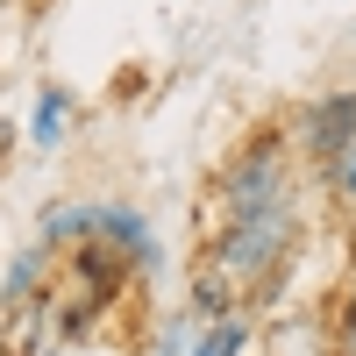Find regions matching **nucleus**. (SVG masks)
I'll use <instances>...</instances> for the list:
<instances>
[{"label":"nucleus","mask_w":356,"mask_h":356,"mask_svg":"<svg viewBox=\"0 0 356 356\" xmlns=\"http://www.w3.org/2000/svg\"><path fill=\"white\" fill-rule=\"evenodd\" d=\"M228 207H235V221L285 214V150L278 143H257V150L243 157V171L228 178Z\"/></svg>","instance_id":"f257e3e1"},{"label":"nucleus","mask_w":356,"mask_h":356,"mask_svg":"<svg viewBox=\"0 0 356 356\" xmlns=\"http://www.w3.org/2000/svg\"><path fill=\"white\" fill-rule=\"evenodd\" d=\"M285 235H292V214L235 221V235L221 243V278H228V285H250V278H264V271H271V264H278Z\"/></svg>","instance_id":"f03ea898"},{"label":"nucleus","mask_w":356,"mask_h":356,"mask_svg":"<svg viewBox=\"0 0 356 356\" xmlns=\"http://www.w3.org/2000/svg\"><path fill=\"white\" fill-rule=\"evenodd\" d=\"M349 143H356V93H335V100L307 107V150L321 164H342Z\"/></svg>","instance_id":"7ed1b4c3"},{"label":"nucleus","mask_w":356,"mask_h":356,"mask_svg":"<svg viewBox=\"0 0 356 356\" xmlns=\"http://www.w3.org/2000/svg\"><path fill=\"white\" fill-rule=\"evenodd\" d=\"M193 356H243V321H207V335L193 342Z\"/></svg>","instance_id":"20e7f679"},{"label":"nucleus","mask_w":356,"mask_h":356,"mask_svg":"<svg viewBox=\"0 0 356 356\" xmlns=\"http://www.w3.org/2000/svg\"><path fill=\"white\" fill-rule=\"evenodd\" d=\"M65 114H72V93H43V107H36V143L43 150L65 136Z\"/></svg>","instance_id":"39448f33"},{"label":"nucleus","mask_w":356,"mask_h":356,"mask_svg":"<svg viewBox=\"0 0 356 356\" xmlns=\"http://www.w3.org/2000/svg\"><path fill=\"white\" fill-rule=\"evenodd\" d=\"M36 271H43V257H36V250H29V257L15 264V271H8V300H15V292H22V285H36Z\"/></svg>","instance_id":"423d86ee"},{"label":"nucleus","mask_w":356,"mask_h":356,"mask_svg":"<svg viewBox=\"0 0 356 356\" xmlns=\"http://www.w3.org/2000/svg\"><path fill=\"white\" fill-rule=\"evenodd\" d=\"M342 356H356V285H349V314H342Z\"/></svg>","instance_id":"0eeeda50"},{"label":"nucleus","mask_w":356,"mask_h":356,"mask_svg":"<svg viewBox=\"0 0 356 356\" xmlns=\"http://www.w3.org/2000/svg\"><path fill=\"white\" fill-rule=\"evenodd\" d=\"M342 178H349V193H356V157H349V171H342Z\"/></svg>","instance_id":"6e6552de"}]
</instances>
